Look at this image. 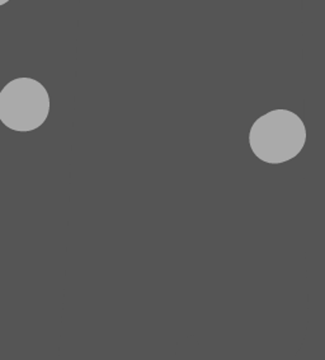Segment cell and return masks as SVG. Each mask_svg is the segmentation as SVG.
<instances>
[{"instance_id": "cell-1", "label": "cell", "mask_w": 325, "mask_h": 360, "mask_svg": "<svg viewBox=\"0 0 325 360\" xmlns=\"http://www.w3.org/2000/svg\"><path fill=\"white\" fill-rule=\"evenodd\" d=\"M306 143V127L298 115L288 110H273L260 116L249 133L254 155L270 165L293 160Z\"/></svg>"}, {"instance_id": "cell-2", "label": "cell", "mask_w": 325, "mask_h": 360, "mask_svg": "<svg viewBox=\"0 0 325 360\" xmlns=\"http://www.w3.org/2000/svg\"><path fill=\"white\" fill-rule=\"evenodd\" d=\"M51 101L39 80L20 77L11 80L0 91V121L4 127L28 133L45 124Z\"/></svg>"}, {"instance_id": "cell-3", "label": "cell", "mask_w": 325, "mask_h": 360, "mask_svg": "<svg viewBox=\"0 0 325 360\" xmlns=\"http://www.w3.org/2000/svg\"><path fill=\"white\" fill-rule=\"evenodd\" d=\"M8 1H11V0H0V7H3V6H6Z\"/></svg>"}]
</instances>
